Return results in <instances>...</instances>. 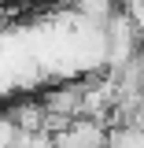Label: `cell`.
<instances>
[{"label": "cell", "instance_id": "cell-1", "mask_svg": "<svg viewBox=\"0 0 144 148\" xmlns=\"http://www.w3.org/2000/svg\"><path fill=\"white\" fill-rule=\"evenodd\" d=\"M55 148H111V126L104 119H78L55 137Z\"/></svg>", "mask_w": 144, "mask_h": 148}]
</instances>
